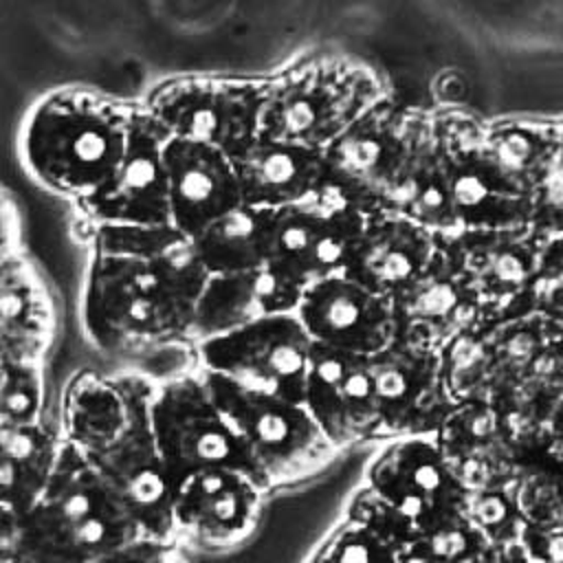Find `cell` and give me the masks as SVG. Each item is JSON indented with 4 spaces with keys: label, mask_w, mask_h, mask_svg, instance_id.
I'll use <instances>...</instances> for the list:
<instances>
[{
    "label": "cell",
    "mask_w": 563,
    "mask_h": 563,
    "mask_svg": "<svg viewBox=\"0 0 563 563\" xmlns=\"http://www.w3.org/2000/svg\"><path fill=\"white\" fill-rule=\"evenodd\" d=\"M165 130L141 108L134 114L128 147L108 183L75 209L84 227H154L169 222Z\"/></svg>",
    "instance_id": "9a60e30c"
},
{
    "label": "cell",
    "mask_w": 563,
    "mask_h": 563,
    "mask_svg": "<svg viewBox=\"0 0 563 563\" xmlns=\"http://www.w3.org/2000/svg\"><path fill=\"white\" fill-rule=\"evenodd\" d=\"M24 543V515L0 504V563H20Z\"/></svg>",
    "instance_id": "60d3db41"
},
{
    "label": "cell",
    "mask_w": 563,
    "mask_h": 563,
    "mask_svg": "<svg viewBox=\"0 0 563 563\" xmlns=\"http://www.w3.org/2000/svg\"><path fill=\"white\" fill-rule=\"evenodd\" d=\"M88 457L141 537L176 541V486L154 442L150 407L132 420L130 429L112 446Z\"/></svg>",
    "instance_id": "2e32d148"
},
{
    "label": "cell",
    "mask_w": 563,
    "mask_h": 563,
    "mask_svg": "<svg viewBox=\"0 0 563 563\" xmlns=\"http://www.w3.org/2000/svg\"><path fill=\"white\" fill-rule=\"evenodd\" d=\"M365 218L325 191L273 211L268 266L301 290L343 273Z\"/></svg>",
    "instance_id": "5bb4252c"
},
{
    "label": "cell",
    "mask_w": 563,
    "mask_h": 563,
    "mask_svg": "<svg viewBox=\"0 0 563 563\" xmlns=\"http://www.w3.org/2000/svg\"><path fill=\"white\" fill-rule=\"evenodd\" d=\"M301 405L336 451L369 440L378 442L369 356L312 343Z\"/></svg>",
    "instance_id": "ac0fdd59"
},
{
    "label": "cell",
    "mask_w": 563,
    "mask_h": 563,
    "mask_svg": "<svg viewBox=\"0 0 563 563\" xmlns=\"http://www.w3.org/2000/svg\"><path fill=\"white\" fill-rule=\"evenodd\" d=\"M242 205L279 211L312 198L323 185V154L257 139L233 158Z\"/></svg>",
    "instance_id": "4316f807"
},
{
    "label": "cell",
    "mask_w": 563,
    "mask_h": 563,
    "mask_svg": "<svg viewBox=\"0 0 563 563\" xmlns=\"http://www.w3.org/2000/svg\"><path fill=\"white\" fill-rule=\"evenodd\" d=\"M440 246L473 292L482 323L534 312L541 242L530 229L460 231L440 238Z\"/></svg>",
    "instance_id": "30bf717a"
},
{
    "label": "cell",
    "mask_w": 563,
    "mask_h": 563,
    "mask_svg": "<svg viewBox=\"0 0 563 563\" xmlns=\"http://www.w3.org/2000/svg\"><path fill=\"white\" fill-rule=\"evenodd\" d=\"M273 211L240 205L191 240L209 275L246 273L268 264Z\"/></svg>",
    "instance_id": "1f68e13d"
},
{
    "label": "cell",
    "mask_w": 563,
    "mask_h": 563,
    "mask_svg": "<svg viewBox=\"0 0 563 563\" xmlns=\"http://www.w3.org/2000/svg\"><path fill=\"white\" fill-rule=\"evenodd\" d=\"M198 369L292 402L303 400L312 341L297 314L260 319L194 345Z\"/></svg>",
    "instance_id": "9c48e42d"
},
{
    "label": "cell",
    "mask_w": 563,
    "mask_h": 563,
    "mask_svg": "<svg viewBox=\"0 0 563 563\" xmlns=\"http://www.w3.org/2000/svg\"><path fill=\"white\" fill-rule=\"evenodd\" d=\"M543 453L563 471V438L561 435H552L550 442L543 446Z\"/></svg>",
    "instance_id": "f6af8a7d"
},
{
    "label": "cell",
    "mask_w": 563,
    "mask_h": 563,
    "mask_svg": "<svg viewBox=\"0 0 563 563\" xmlns=\"http://www.w3.org/2000/svg\"><path fill=\"white\" fill-rule=\"evenodd\" d=\"M530 231L539 242L563 235V121L550 167L532 196Z\"/></svg>",
    "instance_id": "74e56055"
},
{
    "label": "cell",
    "mask_w": 563,
    "mask_h": 563,
    "mask_svg": "<svg viewBox=\"0 0 563 563\" xmlns=\"http://www.w3.org/2000/svg\"><path fill=\"white\" fill-rule=\"evenodd\" d=\"M418 108L389 95L369 106L323 154L321 191L363 218L391 211L411 147Z\"/></svg>",
    "instance_id": "52a82bcc"
},
{
    "label": "cell",
    "mask_w": 563,
    "mask_h": 563,
    "mask_svg": "<svg viewBox=\"0 0 563 563\" xmlns=\"http://www.w3.org/2000/svg\"><path fill=\"white\" fill-rule=\"evenodd\" d=\"M501 559H504V563H532V561L521 552L519 543H517V545H510V548H506V550H501Z\"/></svg>",
    "instance_id": "bcb514c9"
},
{
    "label": "cell",
    "mask_w": 563,
    "mask_h": 563,
    "mask_svg": "<svg viewBox=\"0 0 563 563\" xmlns=\"http://www.w3.org/2000/svg\"><path fill=\"white\" fill-rule=\"evenodd\" d=\"M165 165L169 222L189 238L242 205L235 165L224 152L196 141L167 139Z\"/></svg>",
    "instance_id": "d4e9b609"
},
{
    "label": "cell",
    "mask_w": 563,
    "mask_h": 563,
    "mask_svg": "<svg viewBox=\"0 0 563 563\" xmlns=\"http://www.w3.org/2000/svg\"><path fill=\"white\" fill-rule=\"evenodd\" d=\"M295 314L314 345L339 352L374 356L396 339L389 297L343 275L306 288Z\"/></svg>",
    "instance_id": "d6986e66"
},
{
    "label": "cell",
    "mask_w": 563,
    "mask_h": 563,
    "mask_svg": "<svg viewBox=\"0 0 563 563\" xmlns=\"http://www.w3.org/2000/svg\"><path fill=\"white\" fill-rule=\"evenodd\" d=\"M44 398L42 361L0 363V427L42 422Z\"/></svg>",
    "instance_id": "d590c367"
},
{
    "label": "cell",
    "mask_w": 563,
    "mask_h": 563,
    "mask_svg": "<svg viewBox=\"0 0 563 563\" xmlns=\"http://www.w3.org/2000/svg\"><path fill=\"white\" fill-rule=\"evenodd\" d=\"M563 286V235L541 242L537 288H559Z\"/></svg>",
    "instance_id": "b9f144b4"
},
{
    "label": "cell",
    "mask_w": 563,
    "mask_h": 563,
    "mask_svg": "<svg viewBox=\"0 0 563 563\" xmlns=\"http://www.w3.org/2000/svg\"><path fill=\"white\" fill-rule=\"evenodd\" d=\"M391 211L438 238L460 233L449 187L446 147L433 123V112L418 108L409 156Z\"/></svg>",
    "instance_id": "83f0119b"
},
{
    "label": "cell",
    "mask_w": 563,
    "mask_h": 563,
    "mask_svg": "<svg viewBox=\"0 0 563 563\" xmlns=\"http://www.w3.org/2000/svg\"><path fill=\"white\" fill-rule=\"evenodd\" d=\"M449 158V187L460 231L530 229L532 200L517 194L482 152L484 121L460 110L433 112Z\"/></svg>",
    "instance_id": "8fae6325"
},
{
    "label": "cell",
    "mask_w": 563,
    "mask_h": 563,
    "mask_svg": "<svg viewBox=\"0 0 563 563\" xmlns=\"http://www.w3.org/2000/svg\"><path fill=\"white\" fill-rule=\"evenodd\" d=\"M396 336L442 350L462 332L482 323L479 306L451 266L442 246L435 260L391 297Z\"/></svg>",
    "instance_id": "7402d4cb"
},
{
    "label": "cell",
    "mask_w": 563,
    "mask_h": 563,
    "mask_svg": "<svg viewBox=\"0 0 563 563\" xmlns=\"http://www.w3.org/2000/svg\"><path fill=\"white\" fill-rule=\"evenodd\" d=\"M343 517H350V519L367 526L369 530H374L376 534H380L385 541H389L391 545H396L402 552H407L420 537L416 526L405 515H400L391 504H387L383 497H378L365 484H361L350 495Z\"/></svg>",
    "instance_id": "8d00e7d4"
},
{
    "label": "cell",
    "mask_w": 563,
    "mask_h": 563,
    "mask_svg": "<svg viewBox=\"0 0 563 563\" xmlns=\"http://www.w3.org/2000/svg\"><path fill=\"white\" fill-rule=\"evenodd\" d=\"M519 548L532 563H563V523L554 528L526 526Z\"/></svg>",
    "instance_id": "ab89813d"
},
{
    "label": "cell",
    "mask_w": 563,
    "mask_h": 563,
    "mask_svg": "<svg viewBox=\"0 0 563 563\" xmlns=\"http://www.w3.org/2000/svg\"><path fill=\"white\" fill-rule=\"evenodd\" d=\"M264 99L266 77L189 73L156 81L139 103L169 139L235 158L260 139Z\"/></svg>",
    "instance_id": "8992f818"
},
{
    "label": "cell",
    "mask_w": 563,
    "mask_h": 563,
    "mask_svg": "<svg viewBox=\"0 0 563 563\" xmlns=\"http://www.w3.org/2000/svg\"><path fill=\"white\" fill-rule=\"evenodd\" d=\"M378 407V442L435 435L457 405L446 387L440 352L396 336L369 356Z\"/></svg>",
    "instance_id": "7c38bea8"
},
{
    "label": "cell",
    "mask_w": 563,
    "mask_h": 563,
    "mask_svg": "<svg viewBox=\"0 0 563 563\" xmlns=\"http://www.w3.org/2000/svg\"><path fill=\"white\" fill-rule=\"evenodd\" d=\"M53 336V295L37 268L18 253L0 266V363L42 361Z\"/></svg>",
    "instance_id": "f1b7e54d"
},
{
    "label": "cell",
    "mask_w": 563,
    "mask_h": 563,
    "mask_svg": "<svg viewBox=\"0 0 563 563\" xmlns=\"http://www.w3.org/2000/svg\"><path fill=\"white\" fill-rule=\"evenodd\" d=\"M139 537L90 457L62 442L46 490L24 515L20 563H92Z\"/></svg>",
    "instance_id": "3957f363"
},
{
    "label": "cell",
    "mask_w": 563,
    "mask_h": 563,
    "mask_svg": "<svg viewBox=\"0 0 563 563\" xmlns=\"http://www.w3.org/2000/svg\"><path fill=\"white\" fill-rule=\"evenodd\" d=\"M20 253V216L15 205L0 191V266Z\"/></svg>",
    "instance_id": "7bdbcfd3"
},
{
    "label": "cell",
    "mask_w": 563,
    "mask_h": 563,
    "mask_svg": "<svg viewBox=\"0 0 563 563\" xmlns=\"http://www.w3.org/2000/svg\"><path fill=\"white\" fill-rule=\"evenodd\" d=\"M534 310L548 319L556 339L563 343V286L559 288H537Z\"/></svg>",
    "instance_id": "ee69618b"
},
{
    "label": "cell",
    "mask_w": 563,
    "mask_h": 563,
    "mask_svg": "<svg viewBox=\"0 0 563 563\" xmlns=\"http://www.w3.org/2000/svg\"><path fill=\"white\" fill-rule=\"evenodd\" d=\"M402 554L367 526L341 517L317 541L306 563H402Z\"/></svg>",
    "instance_id": "e575fe53"
},
{
    "label": "cell",
    "mask_w": 563,
    "mask_h": 563,
    "mask_svg": "<svg viewBox=\"0 0 563 563\" xmlns=\"http://www.w3.org/2000/svg\"><path fill=\"white\" fill-rule=\"evenodd\" d=\"M303 290L273 266L209 275L191 312L189 343H202L268 317L295 314Z\"/></svg>",
    "instance_id": "cb8c5ba5"
},
{
    "label": "cell",
    "mask_w": 563,
    "mask_h": 563,
    "mask_svg": "<svg viewBox=\"0 0 563 563\" xmlns=\"http://www.w3.org/2000/svg\"><path fill=\"white\" fill-rule=\"evenodd\" d=\"M92 563H187L176 541L139 537Z\"/></svg>",
    "instance_id": "f35d334b"
},
{
    "label": "cell",
    "mask_w": 563,
    "mask_h": 563,
    "mask_svg": "<svg viewBox=\"0 0 563 563\" xmlns=\"http://www.w3.org/2000/svg\"><path fill=\"white\" fill-rule=\"evenodd\" d=\"M363 484L405 515L420 534L460 515L466 493L435 435L383 442L365 466Z\"/></svg>",
    "instance_id": "4fadbf2b"
},
{
    "label": "cell",
    "mask_w": 563,
    "mask_h": 563,
    "mask_svg": "<svg viewBox=\"0 0 563 563\" xmlns=\"http://www.w3.org/2000/svg\"><path fill=\"white\" fill-rule=\"evenodd\" d=\"M438 251V235L396 211H378L365 218L341 275L376 295L391 297L418 277Z\"/></svg>",
    "instance_id": "603a6c76"
},
{
    "label": "cell",
    "mask_w": 563,
    "mask_h": 563,
    "mask_svg": "<svg viewBox=\"0 0 563 563\" xmlns=\"http://www.w3.org/2000/svg\"><path fill=\"white\" fill-rule=\"evenodd\" d=\"M462 515L495 550L517 545L526 528L517 504L515 482L466 490L462 499Z\"/></svg>",
    "instance_id": "836d02e7"
},
{
    "label": "cell",
    "mask_w": 563,
    "mask_h": 563,
    "mask_svg": "<svg viewBox=\"0 0 563 563\" xmlns=\"http://www.w3.org/2000/svg\"><path fill=\"white\" fill-rule=\"evenodd\" d=\"M515 493L526 526L554 528L563 523V471L543 449L521 462Z\"/></svg>",
    "instance_id": "d6a6232c"
},
{
    "label": "cell",
    "mask_w": 563,
    "mask_h": 563,
    "mask_svg": "<svg viewBox=\"0 0 563 563\" xmlns=\"http://www.w3.org/2000/svg\"><path fill=\"white\" fill-rule=\"evenodd\" d=\"M268 490L249 473L209 468L185 477L174 495V537L205 550L246 541L262 515Z\"/></svg>",
    "instance_id": "e0dca14e"
},
{
    "label": "cell",
    "mask_w": 563,
    "mask_h": 563,
    "mask_svg": "<svg viewBox=\"0 0 563 563\" xmlns=\"http://www.w3.org/2000/svg\"><path fill=\"white\" fill-rule=\"evenodd\" d=\"M435 440L464 490L510 484L521 460L510 416L486 400H462Z\"/></svg>",
    "instance_id": "44dd1931"
},
{
    "label": "cell",
    "mask_w": 563,
    "mask_h": 563,
    "mask_svg": "<svg viewBox=\"0 0 563 563\" xmlns=\"http://www.w3.org/2000/svg\"><path fill=\"white\" fill-rule=\"evenodd\" d=\"M200 374L268 493L319 473L339 453L301 402Z\"/></svg>",
    "instance_id": "5b68a950"
},
{
    "label": "cell",
    "mask_w": 563,
    "mask_h": 563,
    "mask_svg": "<svg viewBox=\"0 0 563 563\" xmlns=\"http://www.w3.org/2000/svg\"><path fill=\"white\" fill-rule=\"evenodd\" d=\"M90 251L128 255L147 266L167 297L189 317L209 279L194 240L174 224L123 227L92 224L86 227Z\"/></svg>",
    "instance_id": "484cf974"
},
{
    "label": "cell",
    "mask_w": 563,
    "mask_h": 563,
    "mask_svg": "<svg viewBox=\"0 0 563 563\" xmlns=\"http://www.w3.org/2000/svg\"><path fill=\"white\" fill-rule=\"evenodd\" d=\"M550 431H552V435H561V438H563V400H561V405L556 407V411H554V416H552Z\"/></svg>",
    "instance_id": "7dc6e473"
},
{
    "label": "cell",
    "mask_w": 563,
    "mask_h": 563,
    "mask_svg": "<svg viewBox=\"0 0 563 563\" xmlns=\"http://www.w3.org/2000/svg\"><path fill=\"white\" fill-rule=\"evenodd\" d=\"M156 383L143 374L79 369L62 394V440L86 455L112 446L132 420L152 405Z\"/></svg>",
    "instance_id": "ffe728a7"
},
{
    "label": "cell",
    "mask_w": 563,
    "mask_h": 563,
    "mask_svg": "<svg viewBox=\"0 0 563 563\" xmlns=\"http://www.w3.org/2000/svg\"><path fill=\"white\" fill-rule=\"evenodd\" d=\"M81 325L88 341L112 356L189 343V317L167 297L147 266L103 251H90Z\"/></svg>",
    "instance_id": "277c9868"
},
{
    "label": "cell",
    "mask_w": 563,
    "mask_h": 563,
    "mask_svg": "<svg viewBox=\"0 0 563 563\" xmlns=\"http://www.w3.org/2000/svg\"><path fill=\"white\" fill-rule=\"evenodd\" d=\"M150 427L174 486L209 468L242 471L262 484L200 369L156 383Z\"/></svg>",
    "instance_id": "ba28073f"
},
{
    "label": "cell",
    "mask_w": 563,
    "mask_h": 563,
    "mask_svg": "<svg viewBox=\"0 0 563 563\" xmlns=\"http://www.w3.org/2000/svg\"><path fill=\"white\" fill-rule=\"evenodd\" d=\"M561 121H497L482 132V152L521 196H534L559 143Z\"/></svg>",
    "instance_id": "4dcf8cb0"
},
{
    "label": "cell",
    "mask_w": 563,
    "mask_h": 563,
    "mask_svg": "<svg viewBox=\"0 0 563 563\" xmlns=\"http://www.w3.org/2000/svg\"><path fill=\"white\" fill-rule=\"evenodd\" d=\"M62 442L46 422L0 427V504L26 515L53 477Z\"/></svg>",
    "instance_id": "f546056e"
},
{
    "label": "cell",
    "mask_w": 563,
    "mask_h": 563,
    "mask_svg": "<svg viewBox=\"0 0 563 563\" xmlns=\"http://www.w3.org/2000/svg\"><path fill=\"white\" fill-rule=\"evenodd\" d=\"M387 92L378 73L341 51H310L266 77L260 139L323 152Z\"/></svg>",
    "instance_id": "7a4b0ae2"
},
{
    "label": "cell",
    "mask_w": 563,
    "mask_h": 563,
    "mask_svg": "<svg viewBox=\"0 0 563 563\" xmlns=\"http://www.w3.org/2000/svg\"><path fill=\"white\" fill-rule=\"evenodd\" d=\"M139 101L86 86H62L40 97L20 130L24 169L46 191L75 207L114 174L130 139Z\"/></svg>",
    "instance_id": "6da1fadb"
}]
</instances>
